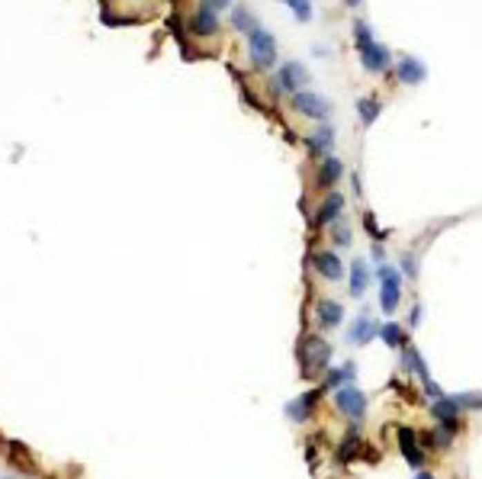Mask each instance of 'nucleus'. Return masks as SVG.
<instances>
[{"label":"nucleus","instance_id":"obj_1","mask_svg":"<svg viewBox=\"0 0 482 479\" xmlns=\"http://www.w3.org/2000/svg\"><path fill=\"white\" fill-rule=\"evenodd\" d=\"M296 358H299V366H302V376H306V380H318V376L328 370L331 344L325 338H318V335H302Z\"/></svg>","mask_w":482,"mask_h":479},{"label":"nucleus","instance_id":"obj_2","mask_svg":"<svg viewBox=\"0 0 482 479\" xmlns=\"http://www.w3.org/2000/svg\"><path fill=\"white\" fill-rule=\"evenodd\" d=\"M248 52H251V61H254L258 71H270V68L277 65V39L270 36L264 26L248 32Z\"/></svg>","mask_w":482,"mask_h":479},{"label":"nucleus","instance_id":"obj_3","mask_svg":"<svg viewBox=\"0 0 482 479\" xmlns=\"http://www.w3.org/2000/svg\"><path fill=\"white\" fill-rule=\"evenodd\" d=\"M376 280H380V309L386 312V315H392V312L399 309V300H402L399 271L389 267V264H380V267H376Z\"/></svg>","mask_w":482,"mask_h":479},{"label":"nucleus","instance_id":"obj_4","mask_svg":"<svg viewBox=\"0 0 482 479\" xmlns=\"http://www.w3.org/2000/svg\"><path fill=\"white\" fill-rule=\"evenodd\" d=\"M331 399H334V409L341 415H347L351 422H363V415H367V395H363L354 383L338 386Z\"/></svg>","mask_w":482,"mask_h":479},{"label":"nucleus","instance_id":"obj_5","mask_svg":"<svg viewBox=\"0 0 482 479\" xmlns=\"http://www.w3.org/2000/svg\"><path fill=\"white\" fill-rule=\"evenodd\" d=\"M309 84V71L302 61H283L277 68V77H273V94H299L302 87Z\"/></svg>","mask_w":482,"mask_h":479},{"label":"nucleus","instance_id":"obj_6","mask_svg":"<svg viewBox=\"0 0 482 479\" xmlns=\"http://www.w3.org/2000/svg\"><path fill=\"white\" fill-rule=\"evenodd\" d=\"M293 110L296 113H302L306 119H328L331 116V100H325L322 94H316V90H299V94H293Z\"/></svg>","mask_w":482,"mask_h":479},{"label":"nucleus","instance_id":"obj_7","mask_svg":"<svg viewBox=\"0 0 482 479\" xmlns=\"http://www.w3.org/2000/svg\"><path fill=\"white\" fill-rule=\"evenodd\" d=\"M360 65L367 75H383V71H389V65H392L389 48L383 46V42H370L367 48H360Z\"/></svg>","mask_w":482,"mask_h":479},{"label":"nucleus","instance_id":"obj_8","mask_svg":"<svg viewBox=\"0 0 482 479\" xmlns=\"http://www.w3.org/2000/svg\"><path fill=\"white\" fill-rule=\"evenodd\" d=\"M396 438H399V451H402V457H405V460L412 463L415 470H421V467H425L427 451L421 447V444H418V434L412 431V428H405V424H402L399 431H396Z\"/></svg>","mask_w":482,"mask_h":479},{"label":"nucleus","instance_id":"obj_9","mask_svg":"<svg viewBox=\"0 0 482 479\" xmlns=\"http://www.w3.org/2000/svg\"><path fill=\"white\" fill-rule=\"evenodd\" d=\"M190 32L200 39H209L219 32V17H215V10L209 7V3L193 10V17H190Z\"/></svg>","mask_w":482,"mask_h":479},{"label":"nucleus","instance_id":"obj_10","mask_svg":"<svg viewBox=\"0 0 482 479\" xmlns=\"http://www.w3.org/2000/svg\"><path fill=\"white\" fill-rule=\"evenodd\" d=\"M396 75H399V81L405 87H415V84H421V81L427 77V68H425V61H421V58L402 55L399 61H396Z\"/></svg>","mask_w":482,"mask_h":479},{"label":"nucleus","instance_id":"obj_11","mask_svg":"<svg viewBox=\"0 0 482 479\" xmlns=\"http://www.w3.org/2000/svg\"><path fill=\"white\" fill-rule=\"evenodd\" d=\"M373 338H380V322H373L367 312L363 315H357L351 325V331H347V341L351 344H370Z\"/></svg>","mask_w":482,"mask_h":479},{"label":"nucleus","instance_id":"obj_12","mask_svg":"<svg viewBox=\"0 0 482 479\" xmlns=\"http://www.w3.org/2000/svg\"><path fill=\"white\" fill-rule=\"evenodd\" d=\"M325 393V386H318V389H309V393H302L296 399V402H289L287 405V415L293 418V422H306L309 415H312V409L318 405V399H322Z\"/></svg>","mask_w":482,"mask_h":479},{"label":"nucleus","instance_id":"obj_13","mask_svg":"<svg viewBox=\"0 0 482 479\" xmlns=\"http://www.w3.org/2000/svg\"><path fill=\"white\" fill-rule=\"evenodd\" d=\"M402 370L415 373L421 383H427V380H431V370H427L425 358H421V351H418L415 344H408V341H405V348H402Z\"/></svg>","mask_w":482,"mask_h":479},{"label":"nucleus","instance_id":"obj_14","mask_svg":"<svg viewBox=\"0 0 482 479\" xmlns=\"http://www.w3.org/2000/svg\"><path fill=\"white\" fill-rule=\"evenodd\" d=\"M316 315H318V325H322V329H338L344 322V306L338 300H318Z\"/></svg>","mask_w":482,"mask_h":479},{"label":"nucleus","instance_id":"obj_15","mask_svg":"<svg viewBox=\"0 0 482 479\" xmlns=\"http://www.w3.org/2000/svg\"><path fill=\"white\" fill-rule=\"evenodd\" d=\"M306 148H309V155L328 158V155H331V148H334V129H331V126H322V129H316L306 139Z\"/></svg>","mask_w":482,"mask_h":479},{"label":"nucleus","instance_id":"obj_16","mask_svg":"<svg viewBox=\"0 0 482 479\" xmlns=\"http://www.w3.org/2000/svg\"><path fill=\"white\" fill-rule=\"evenodd\" d=\"M316 271L322 273L325 280L334 283V280H341V277H344V264L338 261V254H334V251H318L316 254Z\"/></svg>","mask_w":482,"mask_h":479},{"label":"nucleus","instance_id":"obj_17","mask_svg":"<svg viewBox=\"0 0 482 479\" xmlns=\"http://www.w3.org/2000/svg\"><path fill=\"white\" fill-rule=\"evenodd\" d=\"M341 161L334 158V155H328V158H322V164H318V174H316V184L322 190H331L334 184H338V177H341Z\"/></svg>","mask_w":482,"mask_h":479},{"label":"nucleus","instance_id":"obj_18","mask_svg":"<svg viewBox=\"0 0 482 479\" xmlns=\"http://www.w3.org/2000/svg\"><path fill=\"white\" fill-rule=\"evenodd\" d=\"M341 209H344V197H341V193H328L325 203L318 206L316 226H331V222H338V219H341Z\"/></svg>","mask_w":482,"mask_h":479},{"label":"nucleus","instance_id":"obj_19","mask_svg":"<svg viewBox=\"0 0 482 479\" xmlns=\"http://www.w3.org/2000/svg\"><path fill=\"white\" fill-rule=\"evenodd\" d=\"M354 376H357V364H344V366H334V370H328L322 380L325 389H338V386L344 383H354Z\"/></svg>","mask_w":482,"mask_h":479},{"label":"nucleus","instance_id":"obj_20","mask_svg":"<svg viewBox=\"0 0 482 479\" xmlns=\"http://www.w3.org/2000/svg\"><path fill=\"white\" fill-rule=\"evenodd\" d=\"M357 451H360V438H357V422L351 424V431L344 434L341 441V451H338V463H351L354 457H357Z\"/></svg>","mask_w":482,"mask_h":479},{"label":"nucleus","instance_id":"obj_21","mask_svg":"<svg viewBox=\"0 0 482 479\" xmlns=\"http://www.w3.org/2000/svg\"><path fill=\"white\" fill-rule=\"evenodd\" d=\"M380 338L389 344V348H405V329H402L399 322H383L380 325Z\"/></svg>","mask_w":482,"mask_h":479},{"label":"nucleus","instance_id":"obj_22","mask_svg":"<svg viewBox=\"0 0 482 479\" xmlns=\"http://www.w3.org/2000/svg\"><path fill=\"white\" fill-rule=\"evenodd\" d=\"M367 286H370V271H367V264L354 261V267H351V293H354V296H363Z\"/></svg>","mask_w":482,"mask_h":479},{"label":"nucleus","instance_id":"obj_23","mask_svg":"<svg viewBox=\"0 0 482 479\" xmlns=\"http://www.w3.org/2000/svg\"><path fill=\"white\" fill-rule=\"evenodd\" d=\"M357 113H360L363 126H373V122H376V116L383 113V104H380V100H373V97H363L360 104H357Z\"/></svg>","mask_w":482,"mask_h":479},{"label":"nucleus","instance_id":"obj_24","mask_svg":"<svg viewBox=\"0 0 482 479\" xmlns=\"http://www.w3.org/2000/svg\"><path fill=\"white\" fill-rule=\"evenodd\" d=\"M232 26L241 29V32L248 36L251 29H258V19L251 17V10H248V7H235V10H232Z\"/></svg>","mask_w":482,"mask_h":479},{"label":"nucleus","instance_id":"obj_25","mask_svg":"<svg viewBox=\"0 0 482 479\" xmlns=\"http://www.w3.org/2000/svg\"><path fill=\"white\" fill-rule=\"evenodd\" d=\"M370 42H376V39H373V29L367 26L363 19H354V46H357V52H360V48H367Z\"/></svg>","mask_w":482,"mask_h":479},{"label":"nucleus","instance_id":"obj_26","mask_svg":"<svg viewBox=\"0 0 482 479\" xmlns=\"http://www.w3.org/2000/svg\"><path fill=\"white\" fill-rule=\"evenodd\" d=\"M289 7H293V17L299 19V23H309L312 19V0H287Z\"/></svg>","mask_w":482,"mask_h":479},{"label":"nucleus","instance_id":"obj_27","mask_svg":"<svg viewBox=\"0 0 482 479\" xmlns=\"http://www.w3.org/2000/svg\"><path fill=\"white\" fill-rule=\"evenodd\" d=\"M334 244H338V248H347V244H351V232H347V226H344V222H338V226H334Z\"/></svg>","mask_w":482,"mask_h":479},{"label":"nucleus","instance_id":"obj_28","mask_svg":"<svg viewBox=\"0 0 482 479\" xmlns=\"http://www.w3.org/2000/svg\"><path fill=\"white\" fill-rule=\"evenodd\" d=\"M425 393H427V399H431V402L444 399V389H441V386H437L434 380H427V383H425Z\"/></svg>","mask_w":482,"mask_h":479},{"label":"nucleus","instance_id":"obj_29","mask_svg":"<svg viewBox=\"0 0 482 479\" xmlns=\"http://www.w3.org/2000/svg\"><path fill=\"white\" fill-rule=\"evenodd\" d=\"M408 325H412V329H415V325H421V306H412V315H408Z\"/></svg>","mask_w":482,"mask_h":479},{"label":"nucleus","instance_id":"obj_30","mask_svg":"<svg viewBox=\"0 0 482 479\" xmlns=\"http://www.w3.org/2000/svg\"><path fill=\"white\" fill-rule=\"evenodd\" d=\"M402 267H405V273H408V277H418V271H415V261H412V257H405V261H402Z\"/></svg>","mask_w":482,"mask_h":479},{"label":"nucleus","instance_id":"obj_31","mask_svg":"<svg viewBox=\"0 0 482 479\" xmlns=\"http://www.w3.org/2000/svg\"><path fill=\"white\" fill-rule=\"evenodd\" d=\"M206 3H209V7H213V10H225V7H229V3H232V0H206Z\"/></svg>","mask_w":482,"mask_h":479},{"label":"nucleus","instance_id":"obj_32","mask_svg":"<svg viewBox=\"0 0 482 479\" xmlns=\"http://www.w3.org/2000/svg\"><path fill=\"white\" fill-rule=\"evenodd\" d=\"M415 479H434V476H431V473H425V470H418V473H415Z\"/></svg>","mask_w":482,"mask_h":479},{"label":"nucleus","instance_id":"obj_33","mask_svg":"<svg viewBox=\"0 0 482 479\" xmlns=\"http://www.w3.org/2000/svg\"><path fill=\"white\" fill-rule=\"evenodd\" d=\"M344 7H351V10H354V7H360V0H344Z\"/></svg>","mask_w":482,"mask_h":479},{"label":"nucleus","instance_id":"obj_34","mask_svg":"<svg viewBox=\"0 0 482 479\" xmlns=\"http://www.w3.org/2000/svg\"><path fill=\"white\" fill-rule=\"evenodd\" d=\"M479 409H482V395H479Z\"/></svg>","mask_w":482,"mask_h":479}]
</instances>
